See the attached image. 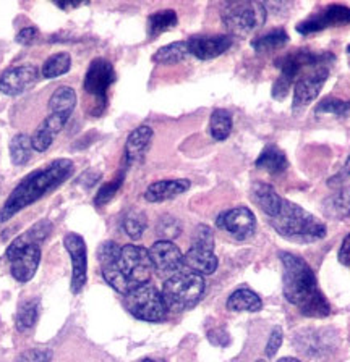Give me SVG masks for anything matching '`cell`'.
Listing matches in <instances>:
<instances>
[{
	"mask_svg": "<svg viewBox=\"0 0 350 362\" xmlns=\"http://www.w3.org/2000/svg\"><path fill=\"white\" fill-rule=\"evenodd\" d=\"M284 269V296L303 315L323 319L331 314V305L323 293L310 265L292 252L279 254Z\"/></svg>",
	"mask_w": 350,
	"mask_h": 362,
	"instance_id": "cell-1",
	"label": "cell"
},
{
	"mask_svg": "<svg viewBox=\"0 0 350 362\" xmlns=\"http://www.w3.org/2000/svg\"><path fill=\"white\" fill-rule=\"evenodd\" d=\"M72 172L73 162L70 158H57L44 168L28 175L20 181V185L12 191L4 207L0 209V223L7 222L15 214L54 191L70 177Z\"/></svg>",
	"mask_w": 350,
	"mask_h": 362,
	"instance_id": "cell-2",
	"label": "cell"
},
{
	"mask_svg": "<svg viewBox=\"0 0 350 362\" xmlns=\"http://www.w3.org/2000/svg\"><path fill=\"white\" fill-rule=\"evenodd\" d=\"M101 267L104 280L123 296L148 283L154 270L148 249L137 245L122 246L120 254L109 262L101 264Z\"/></svg>",
	"mask_w": 350,
	"mask_h": 362,
	"instance_id": "cell-3",
	"label": "cell"
},
{
	"mask_svg": "<svg viewBox=\"0 0 350 362\" xmlns=\"http://www.w3.org/2000/svg\"><path fill=\"white\" fill-rule=\"evenodd\" d=\"M271 225L282 238L292 243H303V245L323 240L327 233L326 225L320 218L286 199H282L279 214L271 218Z\"/></svg>",
	"mask_w": 350,
	"mask_h": 362,
	"instance_id": "cell-4",
	"label": "cell"
},
{
	"mask_svg": "<svg viewBox=\"0 0 350 362\" xmlns=\"http://www.w3.org/2000/svg\"><path fill=\"white\" fill-rule=\"evenodd\" d=\"M206 283L203 275L195 272H182L175 274L164 281L162 298L169 310L174 313H184L195 308L205 294Z\"/></svg>",
	"mask_w": 350,
	"mask_h": 362,
	"instance_id": "cell-5",
	"label": "cell"
},
{
	"mask_svg": "<svg viewBox=\"0 0 350 362\" xmlns=\"http://www.w3.org/2000/svg\"><path fill=\"white\" fill-rule=\"evenodd\" d=\"M125 308L135 319L152 324L166 320L169 310L161 291L148 283L125 294Z\"/></svg>",
	"mask_w": 350,
	"mask_h": 362,
	"instance_id": "cell-6",
	"label": "cell"
},
{
	"mask_svg": "<svg viewBox=\"0 0 350 362\" xmlns=\"http://www.w3.org/2000/svg\"><path fill=\"white\" fill-rule=\"evenodd\" d=\"M266 16V7L259 2H234L222 10V23L235 36H247L258 30L264 25Z\"/></svg>",
	"mask_w": 350,
	"mask_h": 362,
	"instance_id": "cell-7",
	"label": "cell"
},
{
	"mask_svg": "<svg viewBox=\"0 0 350 362\" xmlns=\"http://www.w3.org/2000/svg\"><path fill=\"white\" fill-rule=\"evenodd\" d=\"M5 256L10 262V272L13 279L20 283H26L35 276L41 262V247L38 245H21L13 240L7 247Z\"/></svg>",
	"mask_w": 350,
	"mask_h": 362,
	"instance_id": "cell-8",
	"label": "cell"
},
{
	"mask_svg": "<svg viewBox=\"0 0 350 362\" xmlns=\"http://www.w3.org/2000/svg\"><path fill=\"white\" fill-rule=\"evenodd\" d=\"M115 83V70L109 60L94 59L84 76V90L98 100H107V90Z\"/></svg>",
	"mask_w": 350,
	"mask_h": 362,
	"instance_id": "cell-9",
	"label": "cell"
},
{
	"mask_svg": "<svg viewBox=\"0 0 350 362\" xmlns=\"http://www.w3.org/2000/svg\"><path fill=\"white\" fill-rule=\"evenodd\" d=\"M218 226L227 233L232 235L235 240H248L256 230V217L248 207H235L219 215L216 220Z\"/></svg>",
	"mask_w": 350,
	"mask_h": 362,
	"instance_id": "cell-10",
	"label": "cell"
},
{
	"mask_svg": "<svg viewBox=\"0 0 350 362\" xmlns=\"http://www.w3.org/2000/svg\"><path fill=\"white\" fill-rule=\"evenodd\" d=\"M65 249L72 259V293H81L88 280V254L84 240L77 233H69L64 238Z\"/></svg>",
	"mask_w": 350,
	"mask_h": 362,
	"instance_id": "cell-11",
	"label": "cell"
},
{
	"mask_svg": "<svg viewBox=\"0 0 350 362\" xmlns=\"http://www.w3.org/2000/svg\"><path fill=\"white\" fill-rule=\"evenodd\" d=\"M148 251L152 269L161 276H172L182 270L184 254L172 241H156Z\"/></svg>",
	"mask_w": 350,
	"mask_h": 362,
	"instance_id": "cell-12",
	"label": "cell"
},
{
	"mask_svg": "<svg viewBox=\"0 0 350 362\" xmlns=\"http://www.w3.org/2000/svg\"><path fill=\"white\" fill-rule=\"evenodd\" d=\"M327 75H329V68L320 66L315 68L313 73L298 78L295 83V90H293V112H298L307 107L308 104L318 98L320 90L323 89Z\"/></svg>",
	"mask_w": 350,
	"mask_h": 362,
	"instance_id": "cell-13",
	"label": "cell"
},
{
	"mask_svg": "<svg viewBox=\"0 0 350 362\" xmlns=\"http://www.w3.org/2000/svg\"><path fill=\"white\" fill-rule=\"evenodd\" d=\"M350 23V7L346 5H329L323 11L310 16L308 20L298 23L297 31L300 34H312L323 31L331 26H342Z\"/></svg>",
	"mask_w": 350,
	"mask_h": 362,
	"instance_id": "cell-14",
	"label": "cell"
},
{
	"mask_svg": "<svg viewBox=\"0 0 350 362\" xmlns=\"http://www.w3.org/2000/svg\"><path fill=\"white\" fill-rule=\"evenodd\" d=\"M39 71L35 65H20L9 68L0 76V90L7 95H18L38 81Z\"/></svg>",
	"mask_w": 350,
	"mask_h": 362,
	"instance_id": "cell-15",
	"label": "cell"
},
{
	"mask_svg": "<svg viewBox=\"0 0 350 362\" xmlns=\"http://www.w3.org/2000/svg\"><path fill=\"white\" fill-rule=\"evenodd\" d=\"M188 52L200 60H211L227 52L232 45L230 36H193L188 39Z\"/></svg>",
	"mask_w": 350,
	"mask_h": 362,
	"instance_id": "cell-16",
	"label": "cell"
},
{
	"mask_svg": "<svg viewBox=\"0 0 350 362\" xmlns=\"http://www.w3.org/2000/svg\"><path fill=\"white\" fill-rule=\"evenodd\" d=\"M70 117L62 115V113H50L46 118H44L43 123L39 124L35 134L31 136L33 141V149L38 152L47 151L50 146H52L54 139L57 138L60 129L65 127V123L69 122Z\"/></svg>",
	"mask_w": 350,
	"mask_h": 362,
	"instance_id": "cell-17",
	"label": "cell"
},
{
	"mask_svg": "<svg viewBox=\"0 0 350 362\" xmlns=\"http://www.w3.org/2000/svg\"><path fill=\"white\" fill-rule=\"evenodd\" d=\"M190 189L188 180H161L148 186L145 191V199L148 202H162L174 199Z\"/></svg>",
	"mask_w": 350,
	"mask_h": 362,
	"instance_id": "cell-18",
	"label": "cell"
},
{
	"mask_svg": "<svg viewBox=\"0 0 350 362\" xmlns=\"http://www.w3.org/2000/svg\"><path fill=\"white\" fill-rule=\"evenodd\" d=\"M152 139V129L149 127H138L130 133L127 144H125V160L128 165H133V163H138L143 160V157L148 151Z\"/></svg>",
	"mask_w": 350,
	"mask_h": 362,
	"instance_id": "cell-19",
	"label": "cell"
},
{
	"mask_svg": "<svg viewBox=\"0 0 350 362\" xmlns=\"http://www.w3.org/2000/svg\"><path fill=\"white\" fill-rule=\"evenodd\" d=\"M184 265L190 272H195L198 275H213L216 272L219 260L214 256L213 251L200 247H190L184 256Z\"/></svg>",
	"mask_w": 350,
	"mask_h": 362,
	"instance_id": "cell-20",
	"label": "cell"
},
{
	"mask_svg": "<svg viewBox=\"0 0 350 362\" xmlns=\"http://www.w3.org/2000/svg\"><path fill=\"white\" fill-rule=\"evenodd\" d=\"M252 197L256 206L261 209L264 214L269 215L271 218L279 214L282 206V197L276 192V189L271 185L258 181V183L253 185L252 188Z\"/></svg>",
	"mask_w": 350,
	"mask_h": 362,
	"instance_id": "cell-21",
	"label": "cell"
},
{
	"mask_svg": "<svg viewBox=\"0 0 350 362\" xmlns=\"http://www.w3.org/2000/svg\"><path fill=\"white\" fill-rule=\"evenodd\" d=\"M261 299L250 288L235 290L227 299V309L232 310V313H258V310H261Z\"/></svg>",
	"mask_w": 350,
	"mask_h": 362,
	"instance_id": "cell-22",
	"label": "cell"
},
{
	"mask_svg": "<svg viewBox=\"0 0 350 362\" xmlns=\"http://www.w3.org/2000/svg\"><path fill=\"white\" fill-rule=\"evenodd\" d=\"M255 165L258 168L266 170L271 175H281L286 172L287 167H289V162H287L286 154L279 149V147L266 146L256 158Z\"/></svg>",
	"mask_w": 350,
	"mask_h": 362,
	"instance_id": "cell-23",
	"label": "cell"
},
{
	"mask_svg": "<svg viewBox=\"0 0 350 362\" xmlns=\"http://www.w3.org/2000/svg\"><path fill=\"white\" fill-rule=\"evenodd\" d=\"M326 217L332 220H344L350 217V188L339 189L324 201Z\"/></svg>",
	"mask_w": 350,
	"mask_h": 362,
	"instance_id": "cell-24",
	"label": "cell"
},
{
	"mask_svg": "<svg viewBox=\"0 0 350 362\" xmlns=\"http://www.w3.org/2000/svg\"><path fill=\"white\" fill-rule=\"evenodd\" d=\"M77 93L70 86H60L55 89L52 98L49 100L50 113H62V115L72 117L73 110L77 107Z\"/></svg>",
	"mask_w": 350,
	"mask_h": 362,
	"instance_id": "cell-25",
	"label": "cell"
},
{
	"mask_svg": "<svg viewBox=\"0 0 350 362\" xmlns=\"http://www.w3.org/2000/svg\"><path fill=\"white\" fill-rule=\"evenodd\" d=\"M188 55V42L180 41L164 45V47H161L154 55H152V62H156V64L159 65H174L185 60Z\"/></svg>",
	"mask_w": 350,
	"mask_h": 362,
	"instance_id": "cell-26",
	"label": "cell"
},
{
	"mask_svg": "<svg viewBox=\"0 0 350 362\" xmlns=\"http://www.w3.org/2000/svg\"><path fill=\"white\" fill-rule=\"evenodd\" d=\"M287 42H289V34L279 28V30L269 31L264 34V36L256 37L255 41L252 42V47L255 49L258 54H266L273 52V50L282 49Z\"/></svg>",
	"mask_w": 350,
	"mask_h": 362,
	"instance_id": "cell-27",
	"label": "cell"
},
{
	"mask_svg": "<svg viewBox=\"0 0 350 362\" xmlns=\"http://www.w3.org/2000/svg\"><path fill=\"white\" fill-rule=\"evenodd\" d=\"M33 152V141L28 134L20 133L10 141V158L15 165H25L30 162Z\"/></svg>",
	"mask_w": 350,
	"mask_h": 362,
	"instance_id": "cell-28",
	"label": "cell"
},
{
	"mask_svg": "<svg viewBox=\"0 0 350 362\" xmlns=\"http://www.w3.org/2000/svg\"><path fill=\"white\" fill-rule=\"evenodd\" d=\"M232 132V115L224 109H216L213 112L210 120V133L216 141H224Z\"/></svg>",
	"mask_w": 350,
	"mask_h": 362,
	"instance_id": "cell-29",
	"label": "cell"
},
{
	"mask_svg": "<svg viewBox=\"0 0 350 362\" xmlns=\"http://www.w3.org/2000/svg\"><path fill=\"white\" fill-rule=\"evenodd\" d=\"M177 25V13L174 10H161L152 13L148 18V34L149 37L159 36L164 31L172 30Z\"/></svg>",
	"mask_w": 350,
	"mask_h": 362,
	"instance_id": "cell-30",
	"label": "cell"
},
{
	"mask_svg": "<svg viewBox=\"0 0 350 362\" xmlns=\"http://www.w3.org/2000/svg\"><path fill=\"white\" fill-rule=\"evenodd\" d=\"M39 317V301L38 299H26L20 304L16 313V328L18 332H26L35 327Z\"/></svg>",
	"mask_w": 350,
	"mask_h": 362,
	"instance_id": "cell-31",
	"label": "cell"
},
{
	"mask_svg": "<svg viewBox=\"0 0 350 362\" xmlns=\"http://www.w3.org/2000/svg\"><path fill=\"white\" fill-rule=\"evenodd\" d=\"M70 66H72L70 55L67 52H59V54L50 55L49 59L44 62L41 73L44 78L54 79V78L65 75V73L70 70Z\"/></svg>",
	"mask_w": 350,
	"mask_h": 362,
	"instance_id": "cell-32",
	"label": "cell"
},
{
	"mask_svg": "<svg viewBox=\"0 0 350 362\" xmlns=\"http://www.w3.org/2000/svg\"><path fill=\"white\" fill-rule=\"evenodd\" d=\"M148 222H146V215L140 211H130L125 217H123L122 228L125 235L132 238V240H140L143 236Z\"/></svg>",
	"mask_w": 350,
	"mask_h": 362,
	"instance_id": "cell-33",
	"label": "cell"
},
{
	"mask_svg": "<svg viewBox=\"0 0 350 362\" xmlns=\"http://www.w3.org/2000/svg\"><path fill=\"white\" fill-rule=\"evenodd\" d=\"M182 233V223L171 215H164L159 218L156 226V235L161 238V241H171Z\"/></svg>",
	"mask_w": 350,
	"mask_h": 362,
	"instance_id": "cell-34",
	"label": "cell"
},
{
	"mask_svg": "<svg viewBox=\"0 0 350 362\" xmlns=\"http://www.w3.org/2000/svg\"><path fill=\"white\" fill-rule=\"evenodd\" d=\"M316 113H332L337 117L350 115V100L327 98L316 105Z\"/></svg>",
	"mask_w": 350,
	"mask_h": 362,
	"instance_id": "cell-35",
	"label": "cell"
},
{
	"mask_svg": "<svg viewBox=\"0 0 350 362\" xmlns=\"http://www.w3.org/2000/svg\"><path fill=\"white\" fill-rule=\"evenodd\" d=\"M191 247L208 249V251H214V235L213 230L208 225H198L195 230L193 241H191Z\"/></svg>",
	"mask_w": 350,
	"mask_h": 362,
	"instance_id": "cell-36",
	"label": "cell"
},
{
	"mask_svg": "<svg viewBox=\"0 0 350 362\" xmlns=\"http://www.w3.org/2000/svg\"><path fill=\"white\" fill-rule=\"evenodd\" d=\"M122 181H123V177H118L117 180H112L111 183L104 185L103 188L98 191V194H96V199H94L96 206L101 207V206H104V204L109 202L112 197L115 196V192L118 191V188L122 186Z\"/></svg>",
	"mask_w": 350,
	"mask_h": 362,
	"instance_id": "cell-37",
	"label": "cell"
},
{
	"mask_svg": "<svg viewBox=\"0 0 350 362\" xmlns=\"http://www.w3.org/2000/svg\"><path fill=\"white\" fill-rule=\"evenodd\" d=\"M52 353L47 349H30L20 356L16 362H50Z\"/></svg>",
	"mask_w": 350,
	"mask_h": 362,
	"instance_id": "cell-38",
	"label": "cell"
},
{
	"mask_svg": "<svg viewBox=\"0 0 350 362\" xmlns=\"http://www.w3.org/2000/svg\"><path fill=\"white\" fill-rule=\"evenodd\" d=\"M282 338H284V333H282L281 327H274L273 333H271L269 341L266 344V356L268 358H274V354L278 353L281 344H282Z\"/></svg>",
	"mask_w": 350,
	"mask_h": 362,
	"instance_id": "cell-39",
	"label": "cell"
},
{
	"mask_svg": "<svg viewBox=\"0 0 350 362\" xmlns=\"http://www.w3.org/2000/svg\"><path fill=\"white\" fill-rule=\"evenodd\" d=\"M38 37H39V31L36 30V28L28 26V28H23V30L16 34V42L23 44V45H30L35 42Z\"/></svg>",
	"mask_w": 350,
	"mask_h": 362,
	"instance_id": "cell-40",
	"label": "cell"
},
{
	"mask_svg": "<svg viewBox=\"0 0 350 362\" xmlns=\"http://www.w3.org/2000/svg\"><path fill=\"white\" fill-rule=\"evenodd\" d=\"M292 84L289 81H286L284 78H278V81L274 83L273 86V98L278 99V100H282L287 95V90L290 89Z\"/></svg>",
	"mask_w": 350,
	"mask_h": 362,
	"instance_id": "cell-41",
	"label": "cell"
},
{
	"mask_svg": "<svg viewBox=\"0 0 350 362\" xmlns=\"http://www.w3.org/2000/svg\"><path fill=\"white\" fill-rule=\"evenodd\" d=\"M208 339H210L213 344H216V346H227V344L230 343V338L224 330L210 332L208 333Z\"/></svg>",
	"mask_w": 350,
	"mask_h": 362,
	"instance_id": "cell-42",
	"label": "cell"
},
{
	"mask_svg": "<svg viewBox=\"0 0 350 362\" xmlns=\"http://www.w3.org/2000/svg\"><path fill=\"white\" fill-rule=\"evenodd\" d=\"M337 259H339V262L350 267V233L344 238L342 246H341V249H339Z\"/></svg>",
	"mask_w": 350,
	"mask_h": 362,
	"instance_id": "cell-43",
	"label": "cell"
},
{
	"mask_svg": "<svg viewBox=\"0 0 350 362\" xmlns=\"http://www.w3.org/2000/svg\"><path fill=\"white\" fill-rule=\"evenodd\" d=\"M349 177H350V157H349V160L346 163V167L342 168V172L337 173L336 177H332L327 185H329V186H337V185H341L344 180H347Z\"/></svg>",
	"mask_w": 350,
	"mask_h": 362,
	"instance_id": "cell-44",
	"label": "cell"
},
{
	"mask_svg": "<svg viewBox=\"0 0 350 362\" xmlns=\"http://www.w3.org/2000/svg\"><path fill=\"white\" fill-rule=\"evenodd\" d=\"M278 362H300V361L295 359V358H282Z\"/></svg>",
	"mask_w": 350,
	"mask_h": 362,
	"instance_id": "cell-45",
	"label": "cell"
},
{
	"mask_svg": "<svg viewBox=\"0 0 350 362\" xmlns=\"http://www.w3.org/2000/svg\"><path fill=\"white\" fill-rule=\"evenodd\" d=\"M140 362H166V361H162V359H143Z\"/></svg>",
	"mask_w": 350,
	"mask_h": 362,
	"instance_id": "cell-46",
	"label": "cell"
},
{
	"mask_svg": "<svg viewBox=\"0 0 350 362\" xmlns=\"http://www.w3.org/2000/svg\"><path fill=\"white\" fill-rule=\"evenodd\" d=\"M347 52H349V54H350V45H349V47H347Z\"/></svg>",
	"mask_w": 350,
	"mask_h": 362,
	"instance_id": "cell-47",
	"label": "cell"
}]
</instances>
